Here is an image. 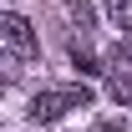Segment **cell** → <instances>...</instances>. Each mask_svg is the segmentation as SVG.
<instances>
[{
  "label": "cell",
  "instance_id": "cell-1",
  "mask_svg": "<svg viewBox=\"0 0 132 132\" xmlns=\"http://www.w3.org/2000/svg\"><path fill=\"white\" fill-rule=\"evenodd\" d=\"M0 36H5V46H10V56H20V61H31V56H41V41H36L31 20L15 15V10H5L0 15Z\"/></svg>",
  "mask_w": 132,
  "mask_h": 132
},
{
  "label": "cell",
  "instance_id": "cell-5",
  "mask_svg": "<svg viewBox=\"0 0 132 132\" xmlns=\"http://www.w3.org/2000/svg\"><path fill=\"white\" fill-rule=\"evenodd\" d=\"M71 61H76V71H86V76H97V71H102V66H97V56H92L86 46H71Z\"/></svg>",
  "mask_w": 132,
  "mask_h": 132
},
{
  "label": "cell",
  "instance_id": "cell-3",
  "mask_svg": "<svg viewBox=\"0 0 132 132\" xmlns=\"http://www.w3.org/2000/svg\"><path fill=\"white\" fill-rule=\"evenodd\" d=\"M61 15L71 20V26H81V31H86V26H92V5H86V0H66Z\"/></svg>",
  "mask_w": 132,
  "mask_h": 132
},
{
  "label": "cell",
  "instance_id": "cell-6",
  "mask_svg": "<svg viewBox=\"0 0 132 132\" xmlns=\"http://www.w3.org/2000/svg\"><path fill=\"white\" fill-rule=\"evenodd\" d=\"M92 132H127V127H122V122H97Z\"/></svg>",
  "mask_w": 132,
  "mask_h": 132
},
{
  "label": "cell",
  "instance_id": "cell-4",
  "mask_svg": "<svg viewBox=\"0 0 132 132\" xmlns=\"http://www.w3.org/2000/svg\"><path fill=\"white\" fill-rule=\"evenodd\" d=\"M102 5H107V15H112V26L132 31V0H102Z\"/></svg>",
  "mask_w": 132,
  "mask_h": 132
},
{
  "label": "cell",
  "instance_id": "cell-2",
  "mask_svg": "<svg viewBox=\"0 0 132 132\" xmlns=\"http://www.w3.org/2000/svg\"><path fill=\"white\" fill-rule=\"evenodd\" d=\"M66 107H71V102H66V92H36L26 112H31L36 127H51V122H61V117H66Z\"/></svg>",
  "mask_w": 132,
  "mask_h": 132
}]
</instances>
